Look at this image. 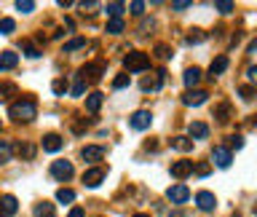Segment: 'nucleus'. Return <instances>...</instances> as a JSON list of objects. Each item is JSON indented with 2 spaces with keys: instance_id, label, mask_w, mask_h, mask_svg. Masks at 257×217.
Instances as JSON below:
<instances>
[{
  "instance_id": "1",
  "label": "nucleus",
  "mask_w": 257,
  "mask_h": 217,
  "mask_svg": "<svg viewBox=\"0 0 257 217\" xmlns=\"http://www.w3.org/2000/svg\"><path fill=\"white\" fill-rule=\"evenodd\" d=\"M8 116L14 118V121H19V123H30L32 118L38 116V107H35L32 99H16L14 105L8 107Z\"/></svg>"
},
{
  "instance_id": "2",
  "label": "nucleus",
  "mask_w": 257,
  "mask_h": 217,
  "mask_svg": "<svg viewBox=\"0 0 257 217\" xmlns=\"http://www.w3.org/2000/svg\"><path fill=\"white\" fill-rule=\"evenodd\" d=\"M123 67H126V72H145L150 67V56L145 51H129L123 56Z\"/></svg>"
},
{
  "instance_id": "3",
  "label": "nucleus",
  "mask_w": 257,
  "mask_h": 217,
  "mask_svg": "<svg viewBox=\"0 0 257 217\" xmlns=\"http://www.w3.org/2000/svg\"><path fill=\"white\" fill-rule=\"evenodd\" d=\"M150 123H153V116L147 110H137L134 116L129 118V126L134 129V131H142V129H150Z\"/></svg>"
},
{
  "instance_id": "4",
  "label": "nucleus",
  "mask_w": 257,
  "mask_h": 217,
  "mask_svg": "<svg viewBox=\"0 0 257 217\" xmlns=\"http://www.w3.org/2000/svg\"><path fill=\"white\" fill-rule=\"evenodd\" d=\"M207 99H209V91H204V89H187V94H182V102L190 105V107L204 105Z\"/></svg>"
},
{
  "instance_id": "5",
  "label": "nucleus",
  "mask_w": 257,
  "mask_h": 217,
  "mask_svg": "<svg viewBox=\"0 0 257 217\" xmlns=\"http://www.w3.org/2000/svg\"><path fill=\"white\" fill-rule=\"evenodd\" d=\"M212 161H214V167H220V169H228L233 164V156H231V147H214L212 150Z\"/></svg>"
},
{
  "instance_id": "6",
  "label": "nucleus",
  "mask_w": 257,
  "mask_h": 217,
  "mask_svg": "<svg viewBox=\"0 0 257 217\" xmlns=\"http://www.w3.org/2000/svg\"><path fill=\"white\" fill-rule=\"evenodd\" d=\"M196 207L201 209V212H214V207H217V198H214V193H209V191L196 193Z\"/></svg>"
},
{
  "instance_id": "7",
  "label": "nucleus",
  "mask_w": 257,
  "mask_h": 217,
  "mask_svg": "<svg viewBox=\"0 0 257 217\" xmlns=\"http://www.w3.org/2000/svg\"><path fill=\"white\" fill-rule=\"evenodd\" d=\"M81 158L86 164H96V161L105 158V147H102V145H86L81 150Z\"/></svg>"
},
{
  "instance_id": "8",
  "label": "nucleus",
  "mask_w": 257,
  "mask_h": 217,
  "mask_svg": "<svg viewBox=\"0 0 257 217\" xmlns=\"http://www.w3.org/2000/svg\"><path fill=\"white\" fill-rule=\"evenodd\" d=\"M78 75H81L86 83H96V81L102 78V65H96V62H91V65H83Z\"/></svg>"
},
{
  "instance_id": "9",
  "label": "nucleus",
  "mask_w": 257,
  "mask_h": 217,
  "mask_svg": "<svg viewBox=\"0 0 257 217\" xmlns=\"http://www.w3.org/2000/svg\"><path fill=\"white\" fill-rule=\"evenodd\" d=\"M187 174H193V161H187V158H180V161L171 164V177H177V180H185Z\"/></svg>"
},
{
  "instance_id": "10",
  "label": "nucleus",
  "mask_w": 257,
  "mask_h": 217,
  "mask_svg": "<svg viewBox=\"0 0 257 217\" xmlns=\"http://www.w3.org/2000/svg\"><path fill=\"white\" fill-rule=\"evenodd\" d=\"M166 198L171 204H185L187 198H190V191H187L185 185H171L169 191H166Z\"/></svg>"
},
{
  "instance_id": "11",
  "label": "nucleus",
  "mask_w": 257,
  "mask_h": 217,
  "mask_svg": "<svg viewBox=\"0 0 257 217\" xmlns=\"http://www.w3.org/2000/svg\"><path fill=\"white\" fill-rule=\"evenodd\" d=\"M51 177H56V180H67V177H72V164L70 161H54L51 164Z\"/></svg>"
},
{
  "instance_id": "12",
  "label": "nucleus",
  "mask_w": 257,
  "mask_h": 217,
  "mask_svg": "<svg viewBox=\"0 0 257 217\" xmlns=\"http://www.w3.org/2000/svg\"><path fill=\"white\" fill-rule=\"evenodd\" d=\"M164 78H166V75H164V70H158L156 75H147V78H142L140 89H142V91H158V89L164 86Z\"/></svg>"
},
{
  "instance_id": "13",
  "label": "nucleus",
  "mask_w": 257,
  "mask_h": 217,
  "mask_svg": "<svg viewBox=\"0 0 257 217\" xmlns=\"http://www.w3.org/2000/svg\"><path fill=\"white\" fill-rule=\"evenodd\" d=\"M102 180H105V169H102V167L89 169V172L83 174V185H86V188H96V185H102Z\"/></svg>"
},
{
  "instance_id": "14",
  "label": "nucleus",
  "mask_w": 257,
  "mask_h": 217,
  "mask_svg": "<svg viewBox=\"0 0 257 217\" xmlns=\"http://www.w3.org/2000/svg\"><path fill=\"white\" fill-rule=\"evenodd\" d=\"M16 209H19V201H16L14 196H3V198H0V217L16 215Z\"/></svg>"
},
{
  "instance_id": "15",
  "label": "nucleus",
  "mask_w": 257,
  "mask_h": 217,
  "mask_svg": "<svg viewBox=\"0 0 257 217\" xmlns=\"http://www.w3.org/2000/svg\"><path fill=\"white\" fill-rule=\"evenodd\" d=\"M187 134H190V140H207V137H209V126L204 121H193L190 126H187Z\"/></svg>"
},
{
  "instance_id": "16",
  "label": "nucleus",
  "mask_w": 257,
  "mask_h": 217,
  "mask_svg": "<svg viewBox=\"0 0 257 217\" xmlns=\"http://www.w3.org/2000/svg\"><path fill=\"white\" fill-rule=\"evenodd\" d=\"M62 145H65V140H62L59 134H46V137H43V150H46V153L62 150Z\"/></svg>"
},
{
  "instance_id": "17",
  "label": "nucleus",
  "mask_w": 257,
  "mask_h": 217,
  "mask_svg": "<svg viewBox=\"0 0 257 217\" xmlns=\"http://www.w3.org/2000/svg\"><path fill=\"white\" fill-rule=\"evenodd\" d=\"M102 102H105V94H102V91H94V94L86 96V110H89V113H96V110L102 107Z\"/></svg>"
},
{
  "instance_id": "18",
  "label": "nucleus",
  "mask_w": 257,
  "mask_h": 217,
  "mask_svg": "<svg viewBox=\"0 0 257 217\" xmlns=\"http://www.w3.org/2000/svg\"><path fill=\"white\" fill-rule=\"evenodd\" d=\"M182 81H185V86H187V89L198 86V81H201V70H198V67H187L185 75H182Z\"/></svg>"
},
{
  "instance_id": "19",
  "label": "nucleus",
  "mask_w": 257,
  "mask_h": 217,
  "mask_svg": "<svg viewBox=\"0 0 257 217\" xmlns=\"http://www.w3.org/2000/svg\"><path fill=\"white\" fill-rule=\"evenodd\" d=\"M171 147L180 153H187V150H193V140L190 137H171Z\"/></svg>"
},
{
  "instance_id": "20",
  "label": "nucleus",
  "mask_w": 257,
  "mask_h": 217,
  "mask_svg": "<svg viewBox=\"0 0 257 217\" xmlns=\"http://www.w3.org/2000/svg\"><path fill=\"white\" fill-rule=\"evenodd\" d=\"M225 70H228V56H217V59L212 62V67H209V75L217 78V75H222Z\"/></svg>"
},
{
  "instance_id": "21",
  "label": "nucleus",
  "mask_w": 257,
  "mask_h": 217,
  "mask_svg": "<svg viewBox=\"0 0 257 217\" xmlns=\"http://www.w3.org/2000/svg\"><path fill=\"white\" fill-rule=\"evenodd\" d=\"M19 54L16 51H0V67H16Z\"/></svg>"
},
{
  "instance_id": "22",
  "label": "nucleus",
  "mask_w": 257,
  "mask_h": 217,
  "mask_svg": "<svg viewBox=\"0 0 257 217\" xmlns=\"http://www.w3.org/2000/svg\"><path fill=\"white\" fill-rule=\"evenodd\" d=\"M14 150L19 153L22 158H27V161L35 156V145H30V142H19V145H14Z\"/></svg>"
},
{
  "instance_id": "23",
  "label": "nucleus",
  "mask_w": 257,
  "mask_h": 217,
  "mask_svg": "<svg viewBox=\"0 0 257 217\" xmlns=\"http://www.w3.org/2000/svg\"><path fill=\"white\" fill-rule=\"evenodd\" d=\"M107 16H110V19H121L123 16V11H126V5L123 3H107Z\"/></svg>"
},
{
  "instance_id": "24",
  "label": "nucleus",
  "mask_w": 257,
  "mask_h": 217,
  "mask_svg": "<svg viewBox=\"0 0 257 217\" xmlns=\"http://www.w3.org/2000/svg\"><path fill=\"white\" fill-rule=\"evenodd\" d=\"M35 217H56L54 215V204H48V201L38 204V207H35Z\"/></svg>"
},
{
  "instance_id": "25",
  "label": "nucleus",
  "mask_w": 257,
  "mask_h": 217,
  "mask_svg": "<svg viewBox=\"0 0 257 217\" xmlns=\"http://www.w3.org/2000/svg\"><path fill=\"white\" fill-rule=\"evenodd\" d=\"M72 198H75V191H72V188H59V191H56V201L70 204Z\"/></svg>"
},
{
  "instance_id": "26",
  "label": "nucleus",
  "mask_w": 257,
  "mask_h": 217,
  "mask_svg": "<svg viewBox=\"0 0 257 217\" xmlns=\"http://www.w3.org/2000/svg\"><path fill=\"white\" fill-rule=\"evenodd\" d=\"M11 153H14V145H11V142H5V140H0V164L8 161Z\"/></svg>"
},
{
  "instance_id": "27",
  "label": "nucleus",
  "mask_w": 257,
  "mask_h": 217,
  "mask_svg": "<svg viewBox=\"0 0 257 217\" xmlns=\"http://www.w3.org/2000/svg\"><path fill=\"white\" fill-rule=\"evenodd\" d=\"M14 94H16V86H14V83H0V102L11 99Z\"/></svg>"
},
{
  "instance_id": "28",
  "label": "nucleus",
  "mask_w": 257,
  "mask_h": 217,
  "mask_svg": "<svg viewBox=\"0 0 257 217\" xmlns=\"http://www.w3.org/2000/svg\"><path fill=\"white\" fill-rule=\"evenodd\" d=\"M83 91H86V81H83L81 75H75V81H72L70 94H72V96H83Z\"/></svg>"
},
{
  "instance_id": "29",
  "label": "nucleus",
  "mask_w": 257,
  "mask_h": 217,
  "mask_svg": "<svg viewBox=\"0 0 257 217\" xmlns=\"http://www.w3.org/2000/svg\"><path fill=\"white\" fill-rule=\"evenodd\" d=\"M22 48H24V54L30 56V59H38V56H41V48H38L35 43H30V41H24V43H22Z\"/></svg>"
},
{
  "instance_id": "30",
  "label": "nucleus",
  "mask_w": 257,
  "mask_h": 217,
  "mask_svg": "<svg viewBox=\"0 0 257 217\" xmlns=\"http://www.w3.org/2000/svg\"><path fill=\"white\" fill-rule=\"evenodd\" d=\"M129 83H131L129 72H121V75H116V78H113V89H126Z\"/></svg>"
},
{
  "instance_id": "31",
  "label": "nucleus",
  "mask_w": 257,
  "mask_h": 217,
  "mask_svg": "<svg viewBox=\"0 0 257 217\" xmlns=\"http://www.w3.org/2000/svg\"><path fill=\"white\" fill-rule=\"evenodd\" d=\"M51 89H54L56 96H65L67 94V81H65V78H56V81L51 83Z\"/></svg>"
},
{
  "instance_id": "32",
  "label": "nucleus",
  "mask_w": 257,
  "mask_h": 217,
  "mask_svg": "<svg viewBox=\"0 0 257 217\" xmlns=\"http://www.w3.org/2000/svg\"><path fill=\"white\" fill-rule=\"evenodd\" d=\"M16 30V22L14 19H0V35H11Z\"/></svg>"
},
{
  "instance_id": "33",
  "label": "nucleus",
  "mask_w": 257,
  "mask_h": 217,
  "mask_svg": "<svg viewBox=\"0 0 257 217\" xmlns=\"http://www.w3.org/2000/svg\"><path fill=\"white\" fill-rule=\"evenodd\" d=\"M107 32H110V35H121L123 32V22L121 19H110L107 22Z\"/></svg>"
},
{
  "instance_id": "34",
  "label": "nucleus",
  "mask_w": 257,
  "mask_h": 217,
  "mask_svg": "<svg viewBox=\"0 0 257 217\" xmlns=\"http://www.w3.org/2000/svg\"><path fill=\"white\" fill-rule=\"evenodd\" d=\"M228 113H231V105H228V102H222V105L214 110L217 121H220V123H225V121H228Z\"/></svg>"
},
{
  "instance_id": "35",
  "label": "nucleus",
  "mask_w": 257,
  "mask_h": 217,
  "mask_svg": "<svg viewBox=\"0 0 257 217\" xmlns=\"http://www.w3.org/2000/svg\"><path fill=\"white\" fill-rule=\"evenodd\" d=\"M83 46H86V38H72V41L65 43V51H78V48H83Z\"/></svg>"
},
{
  "instance_id": "36",
  "label": "nucleus",
  "mask_w": 257,
  "mask_h": 217,
  "mask_svg": "<svg viewBox=\"0 0 257 217\" xmlns=\"http://www.w3.org/2000/svg\"><path fill=\"white\" fill-rule=\"evenodd\" d=\"M214 8L220 11V14H231V11L236 8V5H233L231 0H217V3H214Z\"/></svg>"
},
{
  "instance_id": "37",
  "label": "nucleus",
  "mask_w": 257,
  "mask_h": 217,
  "mask_svg": "<svg viewBox=\"0 0 257 217\" xmlns=\"http://www.w3.org/2000/svg\"><path fill=\"white\" fill-rule=\"evenodd\" d=\"M16 8H19L22 14H32V11H35V3H32V0H19Z\"/></svg>"
},
{
  "instance_id": "38",
  "label": "nucleus",
  "mask_w": 257,
  "mask_h": 217,
  "mask_svg": "<svg viewBox=\"0 0 257 217\" xmlns=\"http://www.w3.org/2000/svg\"><path fill=\"white\" fill-rule=\"evenodd\" d=\"M193 172H196L198 177H207L209 172H212V167H209L207 161H201V164H196V167H193Z\"/></svg>"
},
{
  "instance_id": "39",
  "label": "nucleus",
  "mask_w": 257,
  "mask_h": 217,
  "mask_svg": "<svg viewBox=\"0 0 257 217\" xmlns=\"http://www.w3.org/2000/svg\"><path fill=\"white\" fill-rule=\"evenodd\" d=\"M204 38H207V35H204L201 30H193V32H187V38H185V41H187V43H201Z\"/></svg>"
},
{
  "instance_id": "40",
  "label": "nucleus",
  "mask_w": 257,
  "mask_h": 217,
  "mask_svg": "<svg viewBox=\"0 0 257 217\" xmlns=\"http://www.w3.org/2000/svg\"><path fill=\"white\" fill-rule=\"evenodd\" d=\"M156 56H158V59H169V56H171V51H169V46H164V43H158V46H156Z\"/></svg>"
},
{
  "instance_id": "41",
  "label": "nucleus",
  "mask_w": 257,
  "mask_h": 217,
  "mask_svg": "<svg viewBox=\"0 0 257 217\" xmlns=\"http://www.w3.org/2000/svg\"><path fill=\"white\" fill-rule=\"evenodd\" d=\"M129 8H131V14H134V16H142V14H145V3H142V0H134Z\"/></svg>"
},
{
  "instance_id": "42",
  "label": "nucleus",
  "mask_w": 257,
  "mask_h": 217,
  "mask_svg": "<svg viewBox=\"0 0 257 217\" xmlns=\"http://www.w3.org/2000/svg\"><path fill=\"white\" fill-rule=\"evenodd\" d=\"M238 94H241V99H252V96H255V89H252V86H241V89H238Z\"/></svg>"
},
{
  "instance_id": "43",
  "label": "nucleus",
  "mask_w": 257,
  "mask_h": 217,
  "mask_svg": "<svg viewBox=\"0 0 257 217\" xmlns=\"http://www.w3.org/2000/svg\"><path fill=\"white\" fill-rule=\"evenodd\" d=\"M171 8H174V11H185V8H190V0H174Z\"/></svg>"
},
{
  "instance_id": "44",
  "label": "nucleus",
  "mask_w": 257,
  "mask_h": 217,
  "mask_svg": "<svg viewBox=\"0 0 257 217\" xmlns=\"http://www.w3.org/2000/svg\"><path fill=\"white\" fill-rule=\"evenodd\" d=\"M228 145H231V147H236V150H238V147H244V140H241V137H231V140H228Z\"/></svg>"
},
{
  "instance_id": "45",
  "label": "nucleus",
  "mask_w": 257,
  "mask_h": 217,
  "mask_svg": "<svg viewBox=\"0 0 257 217\" xmlns=\"http://www.w3.org/2000/svg\"><path fill=\"white\" fill-rule=\"evenodd\" d=\"M247 75H249V81H252V83H257V67H249Z\"/></svg>"
},
{
  "instance_id": "46",
  "label": "nucleus",
  "mask_w": 257,
  "mask_h": 217,
  "mask_svg": "<svg viewBox=\"0 0 257 217\" xmlns=\"http://www.w3.org/2000/svg\"><path fill=\"white\" fill-rule=\"evenodd\" d=\"M67 217H83V209H81V207L70 209V215H67Z\"/></svg>"
},
{
  "instance_id": "47",
  "label": "nucleus",
  "mask_w": 257,
  "mask_h": 217,
  "mask_svg": "<svg viewBox=\"0 0 257 217\" xmlns=\"http://www.w3.org/2000/svg\"><path fill=\"white\" fill-rule=\"evenodd\" d=\"M249 51H257V41H252V43H249Z\"/></svg>"
},
{
  "instance_id": "48",
  "label": "nucleus",
  "mask_w": 257,
  "mask_h": 217,
  "mask_svg": "<svg viewBox=\"0 0 257 217\" xmlns=\"http://www.w3.org/2000/svg\"><path fill=\"white\" fill-rule=\"evenodd\" d=\"M134 217H150V215H134Z\"/></svg>"
},
{
  "instance_id": "49",
  "label": "nucleus",
  "mask_w": 257,
  "mask_h": 217,
  "mask_svg": "<svg viewBox=\"0 0 257 217\" xmlns=\"http://www.w3.org/2000/svg\"><path fill=\"white\" fill-rule=\"evenodd\" d=\"M0 129H3V123H0Z\"/></svg>"
},
{
  "instance_id": "50",
  "label": "nucleus",
  "mask_w": 257,
  "mask_h": 217,
  "mask_svg": "<svg viewBox=\"0 0 257 217\" xmlns=\"http://www.w3.org/2000/svg\"><path fill=\"white\" fill-rule=\"evenodd\" d=\"M236 217H238V215H236Z\"/></svg>"
}]
</instances>
